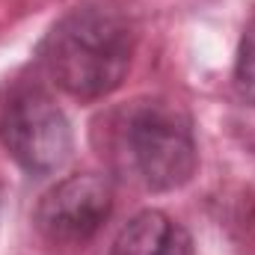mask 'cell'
Here are the masks:
<instances>
[{
	"label": "cell",
	"instance_id": "1",
	"mask_svg": "<svg viewBox=\"0 0 255 255\" xmlns=\"http://www.w3.org/2000/svg\"><path fill=\"white\" fill-rule=\"evenodd\" d=\"M133 27L110 6H77L39 45V63L65 95L98 101L116 92L133 60Z\"/></svg>",
	"mask_w": 255,
	"mask_h": 255
},
{
	"label": "cell",
	"instance_id": "2",
	"mask_svg": "<svg viewBox=\"0 0 255 255\" xmlns=\"http://www.w3.org/2000/svg\"><path fill=\"white\" fill-rule=\"evenodd\" d=\"M110 163L151 193L184 187L196 172V136L190 116L163 98H139L113 110L104 122Z\"/></svg>",
	"mask_w": 255,
	"mask_h": 255
},
{
	"label": "cell",
	"instance_id": "3",
	"mask_svg": "<svg viewBox=\"0 0 255 255\" xmlns=\"http://www.w3.org/2000/svg\"><path fill=\"white\" fill-rule=\"evenodd\" d=\"M0 142L30 175H51L71 157V125L42 86H18L0 110Z\"/></svg>",
	"mask_w": 255,
	"mask_h": 255
},
{
	"label": "cell",
	"instance_id": "4",
	"mask_svg": "<svg viewBox=\"0 0 255 255\" xmlns=\"http://www.w3.org/2000/svg\"><path fill=\"white\" fill-rule=\"evenodd\" d=\"M113 211V187L101 175H68L39 199L36 226L51 244H86Z\"/></svg>",
	"mask_w": 255,
	"mask_h": 255
},
{
	"label": "cell",
	"instance_id": "5",
	"mask_svg": "<svg viewBox=\"0 0 255 255\" xmlns=\"http://www.w3.org/2000/svg\"><path fill=\"white\" fill-rule=\"evenodd\" d=\"M110 255H193V241L169 214L142 211L116 235Z\"/></svg>",
	"mask_w": 255,
	"mask_h": 255
},
{
	"label": "cell",
	"instance_id": "6",
	"mask_svg": "<svg viewBox=\"0 0 255 255\" xmlns=\"http://www.w3.org/2000/svg\"><path fill=\"white\" fill-rule=\"evenodd\" d=\"M235 86L244 95V101L255 104V21L244 30L238 60H235Z\"/></svg>",
	"mask_w": 255,
	"mask_h": 255
}]
</instances>
